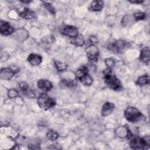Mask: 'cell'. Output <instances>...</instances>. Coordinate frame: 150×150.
<instances>
[{
    "instance_id": "cell-2",
    "label": "cell",
    "mask_w": 150,
    "mask_h": 150,
    "mask_svg": "<svg viewBox=\"0 0 150 150\" xmlns=\"http://www.w3.org/2000/svg\"><path fill=\"white\" fill-rule=\"evenodd\" d=\"M124 116L129 122H136L144 118L142 114L135 107L129 106L124 111Z\"/></svg>"
},
{
    "instance_id": "cell-25",
    "label": "cell",
    "mask_w": 150,
    "mask_h": 150,
    "mask_svg": "<svg viewBox=\"0 0 150 150\" xmlns=\"http://www.w3.org/2000/svg\"><path fill=\"white\" fill-rule=\"evenodd\" d=\"M133 17L135 21H138L145 19L146 18V15L145 13L142 12H137L134 13Z\"/></svg>"
},
{
    "instance_id": "cell-33",
    "label": "cell",
    "mask_w": 150,
    "mask_h": 150,
    "mask_svg": "<svg viewBox=\"0 0 150 150\" xmlns=\"http://www.w3.org/2000/svg\"><path fill=\"white\" fill-rule=\"evenodd\" d=\"M129 2L132 4H142L144 2V1H140V0H134V1H129Z\"/></svg>"
},
{
    "instance_id": "cell-10",
    "label": "cell",
    "mask_w": 150,
    "mask_h": 150,
    "mask_svg": "<svg viewBox=\"0 0 150 150\" xmlns=\"http://www.w3.org/2000/svg\"><path fill=\"white\" fill-rule=\"evenodd\" d=\"M13 36L15 38L20 42H23L26 40L29 36L28 31L24 28H19L15 30L13 32Z\"/></svg>"
},
{
    "instance_id": "cell-32",
    "label": "cell",
    "mask_w": 150,
    "mask_h": 150,
    "mask_svg": "<svg viewBox=\"0 0 150 150\" xmlns=\"http://www.w3.org/2000/svg\"><path fill=\"white\" fill-rule=\"evenodd\" d=\"M89 40L90 41V43H91V45H95L96 43H97L98 42V39L94 36H90L89 38Z\"/></svg>"
},
{
    "instance_id": "cell-19",
    "label": "cell",
    "mask_w": 150,
    "mask_h": 150,
    "mask_svg": "<svg viewBox=\"0 0 150 150\" xmlns=\"http://www.w3.org/2000/svg\"><path fill=\"white\" fill-rule=\"evenodd\" d=\"M60 86L68 87V88H73L77 86V83L75 80H68V79H63L60 81Z\"/></svg>"
},
{
    "instance_id": "cell-27",
    "label": "cell",
    "mask_w": 150,
    "mask_h": 150,
    "mask_svg": "<svg viewBox=\"0 0 150 150\" xmlns=\"http://www.w3.org/2000/svg\"><path fill=\"white\" fill-rule=\"evenodd\" d=\"M44 6L45 7V8L49 12H50L53 15H55L56 13V10L54 9V8L52 5L51 4L49 3V2H43Z\"/></svg>"
},
{
    "instance_id": "cell-34",
    "label": "cell",
    "mask_w": 150,
    "mask_h": 150,
    "mask_svg": "<svg viewBox=\"0 0 150 150\" xmlns=\"http://www.w3.org/2000/svg\"><path fill=\"white\" fill-rule=\"evenodd\" d=\"M21 2L23 3V4H29V2H30V1H21Z\"/></svg>"
},
{
    "instance_id": "cell-8",
    "label": "cell",
    "mask_w": 150,
    "mask_h": 150,
    "mask_svg": "<svg viewBox=\"0 0 150 150\" xmlns=\"http://www.w3.org/2000/svg\"><path fill=\"white\" fill-rule=\"evenodd\" d=\"M15 32L13 28L9 24V22L5 21L0 22V32L2 35L8 36L13 34Z\"/></svg>"
},
{
    "instance_id": "cell-3",
    "label": "cell",
    "mask_w": 150,
    "mask_h": 150,
    "mask_svg": "<svg viewBox=\"0 0 150 150\" xmlns=\"http://www.w3.org/2000/svg\"><path fill=\"white\" fill-rule=\"evenodd\" d=\"M39 107L44 110H47L56 105L55 101L45 93H41L37 100Z\"/></svg>"
},
{
    "instance_id": "cell-7",
    "label": "cell",
    "mask_w": 150,
    "mask_h": 150,
    "mask_svg": "<svg viewBox=\"0 0 150 150\" xmlns=\"http://www.w3.org/2000/svg\"><path fill=\"white\" fill-rule=\"evenodd\" d=\"M88 59L91 62H97L99 57V50L95 45H90L86 49Z\"/></svg>"
},
{
    "instance_id": "cell-28",
    "label": "cell",
    "mask_w": 150,
    "mask_h": 150,
    "mask_svg": "<svg viewBox=\"0 0 150 150\" xmlns=\"http://www.w3.org/2000/svg\"><path fill=\"white\" fill-rule=\"evenodd\" d=\"M19 93L18 91L15 88H11L8 91V96L10 98H15L18 96Z\"/></svg>"
},
{
    "instance_id": "cell-13",
    "label": "cell",
    "mask_w": 150,
    "mask_h": 150,
    "mask_svg": "<svg viewBox=\"0 0 150 150\" xmlns=\"http://www.w3.org/2000/svg\"><path fill=\"white\" fill-rule=\"evenodd\" d=\"M27 60L32 66H36L39 65L42 63V57L39 54H35V53H31L28 57Z\"/></svg>"
},
{
    "instance_id": "cell-24",
    "label": "cell",
    "mask_w": 150,
    "mask_h": 150,
    "mask_svg": "<svg viewBox=\"0 0 150 150\" xmlns=\"http://www.w3.org/2000/svg\"><path fill=\"white\" fill-rule=\"evenodd\" d=\"M46 137L50 140L55 141L58 138L59 135L56 131H54L53 130H50L47 132V133L46 134Z\"/></svg>"
},
{
    "instance_id": "cell-26",
    "label": "cell",
    "mask_w": 150,
    "mask_h": 150,
    "mask_svg": "<svg viewBox=\"0 0 150 150\" xmlns=\"http://www.w3.org/2000/svg\"><path fill=\"white\" fill-rule=\"evenodd\" d=\"M80 81L82 84L86 86H90L93 83V79L88 74L82 78Z\"/></svg>"
},
{
    "instance_id": "cell-17",
    "label": "cell",
    "mask_w": 150,
    "mask_h": 150,
    "mask_svg": "<svg viewBox=\"0 0 150 150\" xmlns=\"http://www.w3.org/2000/svg\"><path fill=\"white\" fill-rule=\"evenodd\" d=\"M88 74V69L86 66H81L77 69L75 73V77L79 80Z\"/></svg>"
},
{
    "instance_id": "cell-30",
    "label": "cell",
    "mask_w": 150,
    "mask_h": 150,
    "mask_svg": "<svg viewBox=\"0 0 150 150\" xmlns=\"http://www.w3.org/2000/svg\"><path fill=\"white\" fill-rule=\"evenodd\" d=\"M19 87L22 91L23 93H25V91H26L29 88L28 84L27 83L25 82V81H22V82L19 83Z\"/></svg>"
},
{
    "instance_id": "cell-16",
    "label": "cell",
    "mask_w": 150,
    "mask_h": 150,
    "mask_svg": "<svg viewBox=\"0 0 150 150\" xmlns=\"http://www.w3.org/2000/svg\"><path fill=\"white\" fill-rule=\"evenodd\" d=\"M103 6H104V2L103 1L96 0L91 2L88 9L90 11L97 12V11H101L103 8Z\"/></svg>"
},
{
    "instance_id": "cell-9",
    "label": "cell",
    "mask_w": 150,
    "mask_h": 150,
    "mask_svg": "<svg viewBox=\"0 0 150 150\" xmlns=\"http://www.w3.org/2000/svg\"><path fill=\"white\" fill-rule=\"evenodd\" d=\"M62 33L69 36L71 38H76L78 35L79 32L77 28L71 25H66L64 26L61 30Z\"/></svg>"
},
{
    "instance_id": "cell-12",
    "label": "cell",
    "mask_w": 150,
    "mask_h": 150,
    "mask_svg": "<svg viewBox=\"0 0 150 150\" xmlns=\"http://www.w3.org/2000/svg\"><path fill=\"white\" fill-rule=\"evenodd\" d=\"M37 86L39 89L45 91H48L50 90L53 87L52 83L49 80L45 79L39 80L37 82Z\"/></svg>"
},
{
    "instance_id": "cell-23",
    "label": "cell",
    "mask_w": 150,
    "mask_h": 150,
    "mask_svg": "<svg viewBox=\"0 0 150 150\" xmlns=\"http://www.w3.org/2000/svg\"><path fill=\"white\" fill-rule=\"evenodd\" d=\"M54 66L56 68V69L59 71L65 70L67 67V64L62 61L54 60Z\"/></svg>"
},
{
    "instance_id": "cell-5",
    "label": "cell",
    "mask_w": 150,
    "mask_h": 150,
    "mask_svg": "<svg viewBox=\"0 0 150 150\" xmlns=\"http://www.w3.org/2000/svg\"><path fill=\"white\" fill-rule=\"evenodd\" d=\"M129 46L128 42L124 40H118L107 46V49L112 53H121L125 49Z\"/></svg>"
},
{
    "instance_id": "cell-29",
    "label": "cell",
    "mask_w": 150,
    "mask_h": 150,
    "mask_svg": "<svg viewBox=\"0 0 150 150\" xmlns=\"http://www.w3.org/2000/svg\"><path fill=\"white\" fill-rule=\"evenodd\" d=\"M105 65L107 66V68L111 69V68L114 66V65L115 64V62L114 59L110 57V58L105 59Z\"/></svg>"
},
{
    "instance_id": "cell-22",
    "label": "cell",
    "mask_w": 150,
    "mask_h": 150,
    "mask_svg": "<svg viewBox=\"0 0 150 150\" xmlns=\"http://www.w3.org/2000/svg\"><path fill=\"white\" fill-rule=\"evenodd\" d=\"M135 21V19L134 18L133 16H130V15H125L122 19L121 21V24L124 26H127L132 23H134V22Z\"/></svg>"
},
{
    "instance_id": "cell-15",
    "label": "cell",
    "mask_w": 150,
    "mask_h": 150,
    "mask_svg": "<svg viewBox=\"0 0 150 150\" xmlns=\"http://www.w3.org/2000/svg\"><path fill=\"white\" fill-rule=\"evenodd\" d=\"M114 104L110 102H106L104 104L101 109V115L104 117L109 115L114 110Z\"/></svg>"
},
{
    "instance_id": "cell-31",
    "label": "cell",
    "mask_w": 150,
    "mask_h": 150,
    "mask_svg": "<svg viewBox=\"0 0 150 150\" xmlns=\"http://www.w3.org/2000/svg\"><path fill=\"white\" fill-rule=\"evenodd\" d=\"M24 94L27 96V97H29V98H33V97H35V94H34V93L30 89V88H29L26 91H25V93H24Z\"/></svg>"
},
{
    "instance_id": "cell-1",
    "label": "cell",
    "mask_w": 150,
    "mask_h": 150,
    "mask_svg": "<svg viewBox=\"0 0 150 150\" xmlns=\"http://www.w3.org/2000/svg\"><path fill=\"white\" fill-rule=\"evenodd\" d=\"M104 82L110 88L114 90H120L122 89V84L119 79L114 74H111V69L107 68L104 71Z\"/></svg>"
},
{
    "instance_id": "cell-20",
    "label": "cell",
    "mask_w": 150,
    "mask_h": 150,
    "mask_svg": "<svg viewBox=\"0 0 150 150\" xmlns=\"http://www.w3.org/2000/svg\"><path fill=\"white\" fill-rule=\"evenodd\" d=\"M150 83V79L149 76L148 75H143L141 77H139L137 81L135 82L136 84L140 86H144L149 84Z\"/></svg>"
},
{
    "instance_id": "cell-14",
    "label": "cell",
    "mask_w": 150,
    "mask_h": 150,
    "mask_svg": "<svg viewBox=\"0 0 150 150\" xmlns=\"http://www.w3.org/2000/svg\"><path fill=\"white\" fill-rule=\"evenodd\" d=\"M19 15L21 17L25 19L32 20L36 18V13L33 11L28 8H23V10L20 12Z\"/></svg>"
},
{
    "instance_id": "cell-21",
    "label": "cell",
    "mask_w": 150,
    "mask_h": 150,
    "mask_svg": "<svg viewBox=\"0 0 150 150\" xmlns=\"http://www.w3.org/2000/svg\"><path fill=\"white\" fill-rule=\"evenodd\" d=\"M70 43L77 46H82L84 44V40L82 35L79 34L76 38H72Z\"/></svg>"
},
{
    "instance_id": "cell-4",
    "label": "cell",
    "mask_w": 150,
    "mask_h": 150,
    "mask_svg": "<svg viewBox=\"0 0 150 150\" xmlns=\"http://www.w3.org/2000/svg\"><path fill=\"white\" fill-rule=\"evenodd\" d=\"M150 144L149 136L145 138L135 137L131 139L130 146L133 149H145L149 147Z\"/></svg>"
},
{
    "instance_id": "cell-6",
    "label": "cell",
    "mask_w": 150,
    "mask_h": 150,
    "mask_svg": "<svg viewBox=\"0 0 150 150\" xmlns=\"http://www.w3.org/2000/svg\"><path fill=\"white\" fill-rule=\"evenodd\" d=\"M19 71L18 68L13 66L3 68L0 71V79L4 80H9Z\"/></svg>"
},
{
    "instance_id": "cell-18",
    "label": "cell",
    "mask_w": 150,
    "mask_h": 150,
    "mask_svg": "<svg viewBox=\"0 0 150 150\" xmlns=\"http://www.w3.org/2000/svg\"><path fill=\"white\" fill-rule=\"evenodd\" d=\"M116 133L117 136L120 138H125L130 137L129 135H131L129 131L127 129V127H120L118 128L116 130Z\"/></svg>"
},
{
    "instance_id": "cell-11",
    "label": "cell",
    "mask_w": 150,
    "mask_h": 150,
    "mask_svg": "<svg viewBox=\"0 0 150 150\" xmlns=\"http://www.w3.org/2000/svg\"><path fill=\"white\" fill-rule=\"evenodd\" d=\"M139 59L141 62H144L147 65L149 64L150 62V50L149 47H145L143 48L139 54Z\"/></svg>"
}]
</instances>
